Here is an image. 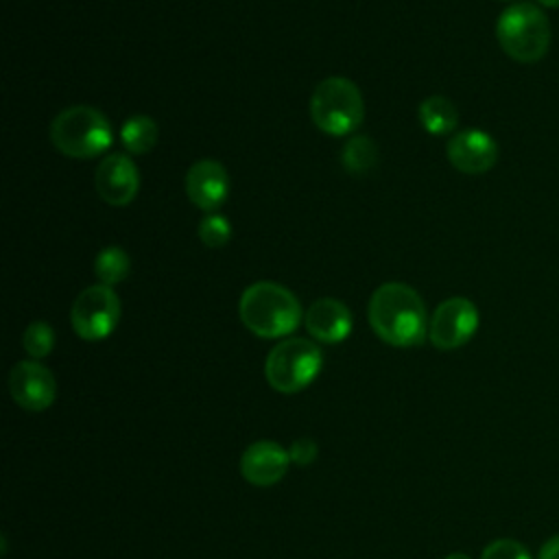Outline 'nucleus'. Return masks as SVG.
<instances>
[{"label": "nucleus", "instance_id": "obj_1", "mask_svg": "<svg viewBox=\"0 0 559 559\" xmlns=\"http://www.w3.org/2000/svg\"><path fill=\"white\" fill-rule=\"evenodd\" d=\"M369 323L378 338L393 347H415L428 336L424 299L402 282L380 284L369 299Z\"/></svg>", "mask_w": 559, "mask_h": 559}, {"label": "nucleus", "instance_id": "obj_2", "mask_svg": "<svg viewBox=\"0 0 559 559\" xmlns=\"http://www.w3.org/2000/svg\"><path fill=\"white\" fill-rule=\"evenodd\" d=\"M240 321L262 338H280L297 330L301 321L299 299L277 282H255L238 301Z\"/></svg>", "mask_w": 559, "mask_h": 559}, {"label": "nucleus", "instance_id": "obj_3", "mask_svg": "<svg viewBox=\"0 0 559 559\" xmlns=\"http://www.w3.org/2000/svg\"><path fill=\"white\" fill-rule=\"evenodd\" d=\"M496 37L513 61L535 63L546 57L552 31L544 9L533 2H515L498 15Z\"/></svg>", "mask_w": 559, "mask_h": 559}, {"label": "nucleus", "instance_id": "obj_4", "mask_svg": "<svg viewBox=\"0 0 559 559\" xmlns=\"http://www.w3.org/2000/svg\"><path fill=\"white\" fill-rule=\"evenodd\" d=\"M50 140L59 153L90 159L111 146L114 131L105 114L87 105H74L55 116L50 122Z\"/></svg>", "mask_w": 559, "mask_h": 559}, {"label": "nucleus", "instance_id": "obj_5", "mask_svg": "<svg viewBox=\"0 0 559 559\" xmlns=\"http://www.w3.org/2000/svg\"><path fill=\"white\" fill-rule=\"evenodd\" d=\"M310 118L328 135H347L365 118V100L354 81L345 76L323 79L310 96Z\"/></svg>", "mask_w": 559, "mask_h": 559}, {"label": "nucleus", "instance_id": "obj_6", "mask_svg": "<svg viewBox=\"0 0 559 559\" xmlns=\"http://www.w3.org/2000/svg\"><path fill=\"white\" fill-rule=\"evenodd\" d=\"M323 354L308 338H286L277 343L264 362L266 382L280 393H297L306 389L321 371Z\"/></svg>", "mask_w": 559, "mask_h": 559}, {"label": "nucleus", "instance_id": "obj_7", "mask_svg": "<svg viewBox=\"0 0 559 559\" xmlns=\"http://www.w3.org/2000/svg\"><path fill=\"white\" fill-rule=\"evenodd\" d=\"M70 321L83 341H103L116 330L120 321V299L111 286H90L74 299L70 308Z\"/></svg>", "mask_w": 559, "mask_h": 559}, {"label": "nucleus", "instance_id": "obj_8", "mask_svg": "<svg viewBox=\"0 0 559 559\" xmlns=\"http://www.w3.org/2000/svg\"><path fill=\"white\" fill-rule=\"evenodd\" d=\"M478 308L467 297H450L437 306L428 323V338L437 349L463 347L478 330Z\"/></svg>", "mask_w": 559, "mask_h": 559}, {"label": "nucleus", "instance_id": "obj_9", "mask_svg": "<svg viewBox=\"0 0 559 559\" xmlns=\"http://www.w3.org/2000/svg\"><path fill=\"white\" fill-rule=\"evenodd\" d=\"M9 391L17 406L37 413L55 402L57 384L48 367L37 360H22L11 369Z\"/></svg>", "mask_w": 559, "mask_h": 559}, {"label": "nucleus", "instance_id": "obj_10", "mask_svg": "<svg viewBox=\"0 0 559 559\" xmlns=\"http://www.w3.org/2000/svg\"><path fill=\"white\" fill-rule=\"evenodd\" d=\"M445 153L456 170L483 175L498 162V142L480 129H463L448 140Z\"/></svg>", "mask_w": 559, "mask_h": 559}, {"label": "nucleus", "instance_id": "obj_11", "mask_svg": "<svg viewBox=\"0 0 559 559\" xmlns=\"http://www.w3.org/2000/svg\"><path fill=\"white\" fill-rule=\"evenodd\" d=\"M96 190L109 205H129L140 190L135 164L122 153L107 155L96 168Z\"/></svg>", "mask_w": 559, "mask_h": 559}, {"label": "nucleus", "instance_id": "obj_12", "mask_svg": "<svg viewBox=\"0 0 559 559\" xmlns=\"http://www.w3.org/2000/svg\"><path fill=\"white\" fill-rule=\"evenodd\" d=\"M290 454L275 441H255L240 456V474L258 487H271L284 478Z\"/></svg>", "mask_w": 559, "mask_h": 559}, {"label": "nucleus", "instance_id": "obj_13", "mask_svg": "<svg viewBox=\"0 0 559 559\" xmlns=\"http://www.w3.org/2000/svg\"><path fill=\"white\" fill-rule=\"evenodd\" d=\"M229 192V177L221 162L216 159H199L186 173V194L188 199L205 210L212 212L223 205Z\"/></svg>", "mask_w": 559, "mask_h": 559}, {"label": "nucleus", "instance_id": "obj_14", "mask_svg": "<svg viewBox=\"0 0 559 559\" xmlns=\"http://www.w3.org/2000/svg\"><path fill=\"white\" fill-rule=\"evenodd\" d=\"M306 330L321 343H341L352 332L349 308L332 297H321L312 301L304 317Z\"/></svg>", "mask_w": 559, "mask_h": 559}, {"label": "nucleus", "instance_id": "obj_15", "mask_svg": "<svg viewBox=\"0 0 559 559\" xmlns=\"http://www.w3.org/2000/svg\"><path fill=\"white\" fill-rule=\"evenodd\" d=\"M419 122L430 135H445L456 129L459 114L445 96H428L419 105Z\"/></svg>", "mask_w": 559, "mask_h": 559}, {"label": "nucleus", "instance_id": "obj_16", "mask_svg": "<svg viewBox=\"0 0 559 559\" xmlns=\"http://www.w3.org/2000/svg\"><path fill=\"white\" fill-rule=\"evenodd\" d=\"M120 142L133 155L148 153L157 142V122L144 114L131 116L120 129Z\"/></svg>", "mask_w": 559, "mask_h": 559}, {"label": "nucleus", "instance_id": "obj_17", "mask_svg": "<svg viewBox=\"0 0 559 559\" xmlns=\"http://www.w3.org/2000/svg\"><path fill=\"white\" fill-rule=\"evenodd\" d=\"M131 271V260L120 247H105L98 251L94 260V273L105 286H114L122 282Z\"/></svg>", "mask_w": 559, "mask_h": 559}, {"label": "nucleus", "instance_id": "obj_18", "mask_svg": "<svg viewBox=\"0 0 559 559\" xmlns=\"http://www.w3.org/2000/svg\"><path fill=\"white\" fill-rule=\"evenodd\" d=\"M343 166L347 173H354V175H362L367 170H371L378 162V146L371 138L367 135H354L345 148H343Z\"/></svg>", "mask_w": 559, "mask_h": 559}, {"label": "nucleus", "instance_id": "obj_19", "mask_svg": "<svg viewBox=\"0 0 559 559\" xmlns=\"http://www.w3.org/2000/svg\"><path fill=\"white\" fill-rule=\"evenodd\" d=\"M22 345L33 360L46 358L55 347V330L46 321H33L24 330Z\"/></svg>", "mask_w": 559, "mask_h": 559}, {"label": "nucleus", "instance_id": "obj_20", "mask_svg": "<svg viewBox=\"0 0 559 559\" xmlns=\"http://www.w3.org/2000/svg\"><path fill=\"white\" fill-rule=\"evenodd\" d=\"M199 238L210 249L225 247L231 238V225L223 214H207L199 223Z\"/></svg>", "mask_w": 559, "mask_h": 559}, {"label": "nucleus", "instance_id": "obj_21", "mask_svg": "<svg viewBox=\"0 0 559 559\" xmlns=\"http://www.w3.org/2000/svg\"><path fill=\"white\" fill-rule=\"evenodd\" d=\"M480 559H533V557L528 555V550L518 539L500 537V539L489 542L483 548Z\"/></svg>", "mask_w": 559, "mask_h": 559}, {"label": "nucleus", "instance_id": "obj_22", "mask_svg": "<svg viewBox=\"0 0 559 559\" xmlns=\"http://www.w3.org/2000/svg\"><path fill=\"white\" fill-rule=\"evenodd\" d=\"M288 454H290V461H295L299 465H308L317 456V445L310 439H299V441L293 443Z\"/></svg>", "mask_w": 559, "mask_h": 559}, {"label": "nucleus", "instance_id": "obj_23", "mask_svg": "<svg viewBox=\"0 0 559 559\" xmlns=\"http://www.w3.org/2000/svg\"><path fill=\"white\" fill-rule=\"evenodd\" d=\"M537 559H559V535H552L550 539L544 542Z\"/></svg>", "mask_w": 559, "mask_h": 559}, {"label": "nucleus", "instance_id": "obj_24", "mask_svg": "<svg viewBox=\"0 0 559 559\" xmlns=\"http://www.w3.org/2000/svg\"><path fill=\"white\" fill-rule=\"evenodd\" d=\"M537 4H542L546 9H559V0H537Z\"/></svg>", "mask_w": 559, "mask_h": 559}, {"label": "nucleus", "instance_id": "obj_25", "mask_svg": "<svg viewBox=\"0 0 559 559\" xmlns=\"http://www.w3.org/2000/svg\"><path fill=\"white\" fill-rule=\"evenodd\" d=\"M445 559H469L465 552H452V555H448Z\"/></svg>", "mask_w": 559, "mask_h": 559}]
</instances>
